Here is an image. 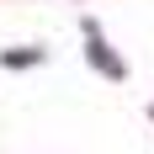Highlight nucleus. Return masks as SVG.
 I'll use <instances>...</instances> for the list:
<instances>
[{
    "mask_svg": "<svg viewBox=\"0 0 154 154\" xmlns=\"http://www.w3.org/2000/svg\"><path fill=\"white\" fill-rule=\"evenodd\" d=\"M80 27H85V59H91V69H101L106 80H128V64L117 59V48H112L106 37H101V27H96L91 16H85Z\"/></svg>",
    "mask_w": 154,
    "mask_h": 154,
    "instance_id": "obj_1",
    "label": "nucleus"
},
{
    "mask_svg": "<svg viewBox=\"0 0 154 154\" xmlns=\"http://www.w3.org/2000/svg\"><path fill=\"white\" fill-rule=\"evenodd\" d=\"M0 64L5 69H32V64H43V48H5Z\"/></svg>",
    "mask_w": 154,
    "mask_h": 154,
    "instance_id": "obj_2",
    "label": "nucleus"
},
{
    "mask_svg": "<svg viewBox=\"0 0 154 154\" xmlns=\"http://www.w3.org/2000/svg\"><path fill=\"white\" fill-rule=\"evenodd\" d=\"M149 117H154V106H149Z\"/></svg>",
    "mask_w": 154,
    "mask_h": 154,
    "instance_id": "obj_3",
    "label": "nucleus"
}]
</instances>
